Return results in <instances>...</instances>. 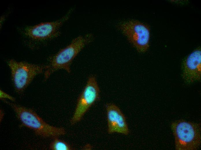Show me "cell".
Instances as JSON below:
<instances>
[{
  "mask_svg": "<svg viewBox=\"0 0 201 150\" xmlns=\"http://www.w3.org/2000/svg\"><path fill=\"white\" fill-rule=\"evenodd\" d=\"M50 143L49 149L52 150H72L74 149L67 142L58 138H54Z\"/></svg>",
  "mask_w": 201,
  "mask_h": 150,
  "instance_id": "10",
  "label": "cell"
},
{
  "mask_svg": "<svg viewBox=\"0 0 201 150\" xmlns=\"http://www.w3.org/2000/svg\"><path fill=\"white\" fill-rule=\"evenodd\" d=\"M100 93L96 77L93 76H90L78 98L74 114L70 121L71 125L79 122L95 102L99 100Z\"/></svg>",
  "mask_w": 201,
  "mask_h": 150,
  "instance_id": "6",
  "label": "cell"
},
{
  "mask_svg": "<svg viewBox=\"0 0 201 150\" xmlns=\"http://www.w3.org/2000/svg\"><path fill=\"white\" fill-rule=\"evenodd\" d=\"M107 132L109 134L114 133L127 135L129 130L125 116L119 108L115 104L109 103L106 104Z\"/></svg>",
  "mask_w": 201,
  "mask_h": 150,
  "instance_id": "8",
  "label": "cell"
},
{
  "mask_svg": "<svg viewBox=\"0 0 201 150\" xmlns=\"http://www.w3.org/2000/svg\"><path fill=\"white\" fill-rule=\"evenodd\" d=\"M94 39V36L91 33L79 36L73 39L69 45L51 57L49 64L44 71V80L48 79L54 72L59 70H64L70 73V65L74 59Z\"/></svg>",
  "mask_w": 201,
  "mask_h": 150,
  "instance_id": "1",
  "label": "cell"
},
{
  "mask_svg": "<svg viewBox=\"0 0 201 150\" xmlns=\"http://www.w3.org/2000/svg\"><path fill=\"white\" fill-rule=\"evenodd\" d=\"M0 98L1 99H8L13 101L15 100L14 98L1 90H0Z\"/></svg>",
  "mask_w": 201,
  "mask_h": 150,
  "instance_id": "11",
  "label": "cell"
},
{
  "mask_svg": "<svg viewBox=\"0 0 201 150\" xmlns=\"http://www.w3.org/2000/svg\"><path fill=\"white\" fill-rule=\"evenodd\" d=\"M118 27L138 52H144L148 50L150 38V29L148 25L133 20L121 22Z\"/></svg>",
  "mask_w": 201,
  "mask_h": 150,
  "instance_id": "5",
  "label": "cell"
},
{
  "mask_svg": "<svg viewBox=\"0 0 201 150\" xmlns=\"http://www.w3.org/2000/svg\"><path fill=\"white\" fill-rule=\"evenodd\" d=\"M8 64L16 91L22 94L35 76L46 69V65H39L10 59Z\"/></svg>",
  "mask_w": 201,
  "mask_h": 150,
  "instance_id": "4",
  "label": "cell"
},
{
  "mask_svg": "<svg viewBox=\"0 0 201 150\" xmlns=\"http://www.w3.org/2000/svg\"><path fill=\"white\" fill-rule=\"evenodd\" d=\"M200 123L180 119L173 122L171 128L175 138L176 149L195 150L201 145Z\"/></svg>",
  "mask_w": 201,
  "mask_h": 150,
  "instance_id": "3",
  "label": "cell"
},
{
  "mask_svg": "<svg viewBox=\"0 0 201 150\" xmlns=\"http://www.w3.org/2000/svg\"><path fill=\"white\" fill-rule=\"evenodd\" d=\"M1 100L11 106L23 125L33 130L37 135L44 138H54L66 134L64 128L50 125L32 109L11 102L6 99Z\"/></svg>",
  "mask_w": 201,
  "mask_h": 150,
  "instance_id": "2",
  "label": "cell"
},
{
  "mask_svg": "<svg viewBox=\"0 0 201 150\" xmlns=\"http://www.w3.org/2000/svg\"><path fill=\"white\" fill-rule=\"evenodd\" d=\"M71 10L60 19L52 22H42L25 27L23 33L32 41L42 42L56 38L61 34L60 28L69 18Z\"/></svg>",
  "mask_w": 201,
  "mask_h": 150,
  "instance_id": "7",
  "label": "cell"
},
{
  "mask_svg": "<svg viewBox=\"0 0 201 150\" xmlns=\"http://www.w3.org/2000/svg\"><path fill=\"white\" fill-rule=\"evenodd\" d=\"M201 51L199 47L186 58L183 65V78L186 83L191 84L201 79Z\"/></svg>",
  "mask_w": 201,
  "mask_h": 150,
  "instance_id": "9",
  "label": "cell"
}]
</instances>
